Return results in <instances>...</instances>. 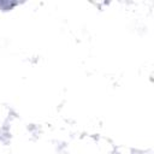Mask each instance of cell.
<instances>
[{
    "label": "cell",
    "instance_id": "1",
    "mask_svg": "<svg viewBox=\"0 0 154 154\" xmlns=\"http://www.w3.org/2000/svg\"><path fill=\"white\" fill-rule=\"evenodd\" d=\"M8 122H10V112L5 106L0 105V128H2Z\"/></svg>",
    "mask_w": 154,
    "mask_h": 154
}]
</instances>
